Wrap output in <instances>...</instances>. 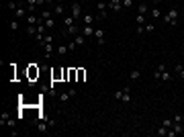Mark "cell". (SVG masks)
Returning a JSON list of instances; mask_svg holds the SVG:
<instances>
[{
  "label": "cell",
  "mask_w": 184,
  "mask_h": 137,
  "mask_svg": "<svg viewBox=\"0 0 184 137\" xmlns=\"http://www.w3.org/2000/svg\"><path fill=\"white\" fill-rule=\"evenodd\" d=\"M178 14H180V12H178V8H170V10H168L162 19H164V23H166V25L176 27V25H178Z\"/></svg>",
  "instance_id": "6da1fadb"
},
{
  "label": "cell",
  "mask_w": 184,
  "mask_h": 137,
  "mask_svg": "<svg viewBox=\"0 0 184 137\" xmlns=\"http://www.w3.org/2000/svg\"><path fill=\"white\" fill-rule=\"evenodd\" d=\"M115 98L121 100V102H131V100H133V98H131V88L125 86L123 90H117V92H115Z\"/></svg>",
  "instance_id": "7a4b0ae2"
},
{
  "label": "cell",
  "mask_w": 184,
  "mask_h": 137,
  "mask_svg": "<svg viewBox=\"0 0 184 137\" xmlns=\"http://www.w3.org/2000/svg\"><path fill=\"white\" fill-rule=\"evenodd\" d=\"M84 43H86V37H84V35H82V33H78V35H76V37H74V41H72V43H70V51H74V49H76V47H80V45H84Z\"/></svg>",
  "instance_id": "3957f363"
},
{
  "label": "cell",
  "mask_w": 184,
  "mask_h": 137,
  "mask_svg": "<svg viewBox=\"0 0 184 137\" xmlns=\"http://www.w3.org/2000/svg\"><path fill=\"white\" fill-rule=\"evenodd\" d=\"M72 16H74V19L84 16V14H82V4H80L78 0H74V2H72Z\"/></svg>",
  "instance_id": "277c9868"
},
{
  "label": "cell",
  "mask_w": 184,
  "mask_h": 137,
  "mask_svg": "<svg viewBox=\"0 0 184 137\" xmlns=\"http://www.w3.org/2000/svg\"><path fill=\"white\" fill-rule=\"evenodd\" d=\"M23 16H29V10H27V4H21L16 10H14V19H23Z\"/></svg>",
  "instance_id": "5b68a950"
},
{
  "label": "cell",
  "mask_w": 184,
  "mask_h": 137,
  "mask_svg": "<svg viewBox=\"0 0 184 137\" xmlns=\"http://www.w3.org/2000/svg\"><path fill=\"white\" fill-rule=\"evenodd\" d=\"M78 33H82V29H80L78 25H72V27H66V29H63V35H74V37H76Z\"/></svg>",
  "instance_id": "8992f818"
},
{
  "label": "cell",
  "mask_w": 184,
  "mask_h": 137,
  "mask_svg": "<svg viewBox=\"0 0 184 137\" xmlns=\"http://www.w3.org/2000/svg\"><path fill=\"white\" fill-rule=\"evenodd\" d=\"M41 23H45L41 16H37V14H29L27 16V25H41Z\"/></svg>",
  "instance_id": "52a82bcc"
},
{
  "label": "cell",
  "mask_w": 184,
  "mask_h": 137,
  "mask_svg": "<svg viewBox=\"0 0 184 137\" xmlns=\"http://www.w3.org/2000/svg\"><path fill=\"white\" fill-rule=\"evenodd\" d=\"M0 125H8L10 129H14V127H16V123H14L8 115H2V117H0Z\"/></svg>",
  "instance_id": "ba28073f"
},
{
  "label": "cell",
  "mask_w": 184,
  "mask_h": 137,
  "mask_svg": "<svg viewBox=\"0 0 184 137\" xmlns=\"http://www.w3.org/2000/svg\"><path fill=\"white\" fill-rule=\"evenodd\" d=\"M108 8L115 10V12H119L123 8V0H108Z\"/></svg>",
  "instance_id": "9c48e42d"
},
{
  "label": "cell",
  "mask_w": 184,
  "mask_h": 137,
  "mask_svg": "<svg viewBox=\"0 0 184 137\" xmlns=\"http://www.w3.org/2000/svg\"><path fill=\"white\" fill-rule=\"evenodd\" d=\"M68 51H70V47L66 45V43H59V45L55 47V53H57L59 57H63V55H68Z\"/></svg>",
  "instance_id": "30bf717a"
},
{
  "label": "cell",
  "mask_w": 184,
  "mask_h": 137,
  "mask_svg": "<svg viewBox=\"0 0 184 137\" xmlns=\"http://www.w3.org/2000/svg\"><path fill=\"white\" fill-rule=\"evenodd\" d=\"M63 12H66V6H63L61 2H57V4L53 6V14H55V16H61Z\"/></svg>",
  "instance_id": "8fae6325"
},
{
  "label": "cell",
  "mask_w": 184,
  "mask_h": 137,
  "mask_svg": "<svg viewBox=\"0 0 184 137\" xmlns=\"http://www.w3.org/2000/svg\"><path fill=\"white\" fill-rule=\"evenodd\" d=\"M94 37H96L98 45H104V31H102V29H96V31H94Z\"/></svg>",
  "instance_id": "7c38bea8"
},
{
  "label": "cell",
  "mask_w": 184,
  "mask_h": 137,
  "mask_svg": "<svg viewBox=\"0 0 184 137\" xmlns=\"http://www.w3.org/2000/svg\"><path fill=\"white\" fill-rule=\"evenodd\" d=\"M94 31H96V29H94L92 25H84V27H82V35H84V37H90V35H94Z\"/></svg>",
  "instance_id": "4fadbf2b"
},
{
  "label": "cell",
  "mask_w": 184,
  "mask_h": 137,
  "mask_svg": "<svg viewBox=\"0 0 184 137\" xmlns=\"http://www.w3.org/2000/svg\"><path fill=\"white\" fill-rule=\"evenodd\" d=\"M153 135H155V137H166V135H168V127L160 125V127H158V129L153 131Z\"/></svg>",
  "instance_id": "5bb4252c"
},
{
  "label": "cell",
  "mask_w": 184,
  "mask_h": 137,
  "mask_svg": "<svg viewBox=\"0 0 184 137\" xmlns=\"http://www.w3.org/2000/svg\"><path fill=\"white\" fill-rule=\"evenodd\" d=\"M164 70H166V64H158V68H155V72H153V78H155V80H160Z\"/></svg>",
  "instance_id": "9a60e30c"
},
{
  "label": "cell",
  "mask_w": 184,
  "mask_h": 137,
  "mask_svg": "<svg viewBox=\"0 0 184 137\" xmlns=\"http://www.w3.org/2000/svg\"><path fill=\"white\" fill-rule=\"evenodd\" d=\"M25 31H27V35L37 37V25H27V27H25Z\"/></svg>",
  "instance_id": "2e32d148"
},
{
  "label": "cell",
  "mask_w": 184,
  "mask_h": 137,
  "mask_svg": "<svg viewBox=\"0 0 184 137\" xmlns=\"http://www.w3.org/2000/svg\"><path fill=\"white\" fill-rule=\"evenodd\" d=\"M43 49H45V59H49V57L53 55V43H45Z\"/></svg>",
  "instance_id": "e0dca14e"
},
{
  "label": "cell",
  "mask_w": 184,
  "mask_h": 137,
  "mask_svg": "<svg viewBox=\"0 0 184 137\" xmlns=\"http://www.w3.org/2000/svg\"><path fill=\"white\" fill-rule=\"evenodd\" d=\"M39 16H41V19H43V21H47V19H51V16H53V10H49V8H43V10H41V14H39Z\"/></svg>",
  "instance_id": "ac0fdd59"
},
{
  "label": "cell",
  "mask_w": 184,
  "mask_h": 137,
  "mask_svg": "<svg viewBox=\"0 0 184 137\" xmlns=\"http://www.w3.org/2000/svg\"><path fill=\"white\" fill-rule=\"evenodd\" d=\"M141 78V70L135 68V70H131V74H129V80H139Z\"/></svg>",
  "instance_id": "d6986e66"
},
{
  "label": "cell",
  "mask_w": 184,
  "mask_h": 137,
  "mask_svg": "<svg viewBox=\"0 0 184 137\" xmlns=\"http://www.w3.org/2000/svg\"><path fill=\"white\" fill-rule=\"evenodd\" d=\"M160 80H162V82H172V80H174V76H172L170 72H166V70H164V72H162V78H160Z\"/></svg>",
  "instance_id": "ffe728a7"
},
{
  "label": "cell",
  "mask_w": 184,
  "mask_h": 137,
  "mask_svg": "<svg viewBox=\"0 0 184 137\" xmlns=\"http://www.w3.org/2000/svg\"><path fill=\"white\" fill-rule=\"evenodd\" d=\"M82 21H84V25H92V23L96 21V16H94V14H84Z\"/></svg>",
  "instance_id": "44dd1931"
},
{
  "label": "cell",
  "mask_w": 184,
  "mask_h": 137,
  "mask_svg": "<svg viewBox=\"0 0 184 137\" xmlns=\"http://www.w3.org/2000/svg\"><path fill=\"white\" fill-rule=\"evenodd\" d=\"M72 25H76V19L74 16H63V27H72Z\"/></svg>",
  "instance_id": "7402d4cb"
},
{
  "label": "cell",
  "mask_w": 184,
  "mask_h": 137,
  "mask_svg": "<svg viewBox=\"0 0 184 137\" xmlns=\"http://www.w3.org/2000/svg\"><path fill=\"white\" fill-rule=\"evenodd\" d=\"M147 8H149V6H147V2H141V4L137 6V14H145V12H147Z\"/></svg>",
  "instance_id": "603a6c76"
},
{
  "label": "cell",
  "mask_w": 184,
  "mask_h": 137,
  "mask_svg": "<svg viewBox=\"0 0 184 137\" xmlns=\"http://www.w3.org/2000/svg\"><path fill=\"white\" fill-rule=\"evenodd\" d=\"M151 19H162V10H160L158 6L151 8Z\"/></svg>",
  "instance_id": "cb8c5ba5"
},
{
  "label": "cell",
  "mask_w": 184,
  "mask_h": 137,
  "mask_svg": "<svg viewBox=\"0 0 184 137\" xmlns=\"http://www.w3.org/2000/svg\"><path fill=\"white\" fill-rule=\"evenodd\" d=\"M174 70H176V74H178V76H180V78L184 80V64H178V66H174Z\"/></svg>",
  "instance_id": "d4e9b609"
},
{
  "label": "cell",
  "mask_w": 184,
  "mask_h": 137,
  "mask_svg": "<svg viewBox=\"0 0 184 137\" xmlns=\"http://www.w3.org/2000/svg\"><path fill=\"white\" fill-rule=\"evenodd\" d=\"M8 27H10V31H19V27H21V25H19V19H12Z\"/></svg>",
  "instance_id": "484cf974"
},
{
  "label": "cell",
  "mask_w": 184,
  "mask_h": 137,
  "mask_svg": "<svg viewBox=\"0 0 184 137\" xmlns=\"http://www.w3.org/2000/svg\"><path fill=\"white\" fill-rule=\"evenodd\" d=\"M45 43H53V35H43V39H41V45H45Z\"/></svg>",
  "instance_id": "4316f807"
},
{
  "label": "cell",
  "mask_w": 184,
  "mask_h": 137,
  "mask_svg": "<svg viewBox=\"0 0 184 137\" xmlns=\"http://www.w3.org/2000/svg\"><path fill=\"white\" fill-rule=\"evenodd\" d=\"M162 125H164V127H168V129H172V125H174V119H164V121H162Z\"/></svg>",
  "instance_id": "83f0119b"
},
{
  "label": "cell",
  "mask_w": 184,
  "mask_h": 137,
  "mask_svg": "<svg viewBox=\"0 0 184 137\" xmlns=\"http://www.w3.org/2000/svg\"><path fill=\"white\" fill-rule=\"evenodd\" d=\"M135 23L137 25H145V14H137L135 16Z\"/></svg>",
  "instance_id": "f1b7e54d"
},
{
  "label": "cell",
  "mask_w": 184,
  "mask_h": 137,
  "mask_svg": "<svg viewBox=\"0 0 184 137\" xmlns=\"http://www.w3.org/2000/svg\"><path fill=\"white\" fill-rule=\"evenodd\" d=\"M45 27H47V29H53V27H55V21H53V16L45 21Z\"/></svg>",
  "instance_id": "f546056e"
},
{
  "label": "cell",
  "mask_w": 184,
  "mask_h": 137,
  "mask_svg": "<svg viewBox=\"0 0 184 137\" xmlns=\"http://www.w3.org/2000/svg\"><path fill=\"white\" fill-rule=\"evenodd\" d=\"M153 31H155L153 23H147V25H145V33H153Z\"/></svg>",
  "instance_id": "4dcf8cb0"
},
{
  "label": "cell",
  "mask_w": 184,
  "mask_h": 137,
  "mask_svg": "<svg viewBox=\"0 0 184 137\" xmlns=\"http://www.w3.org/2000/svg\"><path fill=\"white\" fill-rule=\"evenodd\" d=\"M6 6H8V8H10V10H12V12H14V10H16V8H19V4H16V2H12V0H10V2H8V4H6Z\"/></svg>",
  "instance_id": "1f68e13d"
},
{
  "label": "cell",
  "mask_w": 184,
  "mask_h": 137,
  "mask_svg": "<svg viewBox=\"0 0 184 137\" xmlns=\"http://www.w3.org/2000/svg\"><path fill=\"white\" fill-rule=\"evenodd\" d=\"M133 4V0H123V8H129Z\"/></svg>",
  "instance_id": "d6a6232c"
},
{
  "label": "cell",
  "mask_w": 184,
  "mask_h": 137,
  "mask_svg": "<svg viewBox=\"0 0 184 137\" xmlns=\"http://www.w3.org/2000/svg\"><path fill=\"white\" fill-rule=\"evenodd\" d=\"M47 4H53V0H47Z\"/></svg>",
  "instance_id": "836d02e7"
},
{
  "label": "cell",
  "mask_w": 184,
  "mask_h": 137,
  "mask_svg": "<svg viewBox=\"0 0 184 137\" xmlns=\"http://www.w3.org/2000/svg\"><path fill=\"white\" fill-rule=\"evenodd\" d=\"M155 2H160V0H155Z\"/></svg>",
  "instance_id": "e575fe53"
},
{
  "label": "cell",
  "mask_w": 184,
  "mask_h": 137,
  "mask_svg": "<svg viewBox=\"0 0 184 137\" xmlns=\"http://www.w3.org/2000/svg\"><path fill=\"white\" fill-rule=\"evenodd\" d=\"M182 16H184V12H182Z\"/></svg>",
  "instance_id": "d590c367"
}]
</instances>
